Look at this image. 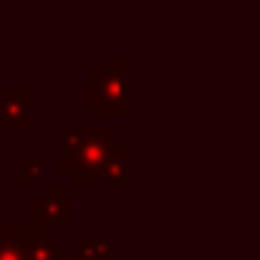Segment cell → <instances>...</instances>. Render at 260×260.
<instances>
[{"label":"cell","instance_id":"obj_1","mask_svg":"<svg viewBox=\"0 0 260 260\" xmlns=\"http://www.w3.org/2000/svg\"><path fill=\"white\" fill-rule=\"evenodd\" d=\"M95 83H101V92L92 89V107H95V110H113V113H122V110H125V98H128L125 68H119V64H107L104 74H101Z\"/></svg>","mask_w":260,"mask_h":260},{"label":"cell","instance_id":"obj_2","mask_svg":"<svg viewBox=\"0 0 260 260\" xmlns=\"http://www.w3.org/2000/svg\"><path fill=\"white\" fill-rule=\"evenodd\" d=\"M34 260H58L55 245H52V242H40V245H37V251H34Z\"/></svg>","mask_w":260,"mask_h":260}]
</instances>
